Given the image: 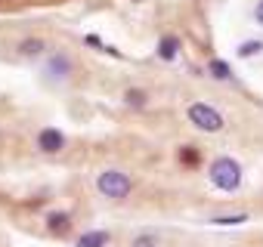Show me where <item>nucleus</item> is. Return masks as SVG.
<instances>
[{
    "label": "nucleus",
    "mask_w": 263,
    "mask_h": 247,
    "mask_svg": "<svg viewBox=\"0 0 263 247\" xmlns=\"http://www.w3.org/2000/svg\"><path fill=\"white\" fill-rule=\"evenodd\" d=\"M41 50H47L44 40H22V44H19V53H22V56H37Z\"/></svg>",
    "instance_id": "nucleus-12"
},
{
    "label": "nucleus",
    "mask_w": 263,
    "mask_h": 247,
    "mask_svg": "<svg viewBox=\"0 0 263 247\" xmlns=\"http://www.w3.org/2000/svg\"><path fill=\"white\" fill-rule=\"evenodd\" d=\"M260 50H263V40H248V44H241L235 53H238L241 59H251V56H257Z\"/></svg>",
    "instance_id": "nucleus-13"
},
{
    "label": "nucleus",
    "mask_w": 263,
    "mask_h": 247,
    "mask_svg": "<svg viewBox=\"0 0 263 247\" xmlns=\"http://www.w3.org/2000/svg\"><path fill=\"white\" fill-rule=\"evenodd\" d=\"M186 117L192 120V127H198L201 133H217V130H223V114H220L217 108L204 105V102H192V105L186 108Z\"/></svg>",
    "instance_id": "nucleus-3"
},
{
    "label": "nucleus",
    "mask_w": 263,
    "mask_h": 247,
    "mask_svg": "<svg viewBox=\"0 0 263 247\" xmlns=\"http://www.w3.org/2000/svg\"><path fill=\"white\" fill-rule=\"evenodd\" d=\"M208 71H211V77H217V80H232V71H229V65H226L223 59H211V62H208Z\"/></svg>",
    "instance_id": "nucleus-10"
},
{
    "label": "nucleus",
    "mask_w": 263,
    "mask_h": 247,
    "mask_svg": "<svg viewBox=\"0 0 263 247\" xmlns=\"http://www.w3.org/2000/svg\"><path fill=\"white\" fill-rule=\"evenodd\" d=\"M211 222H214V225H223V229H226V225H241V222H248V213H229V216H214Z\"/></svg>",
    "instance_id": "nucleus-11"
},
{
    "label": "nucleus",
    "mask_w": 263,
    "mask_h": 247,
    "mask_svg": "<svg viewBox=\"0 0 263 247\" xmlns=\"http://www.w3.org/2000/svg\"><path fill=\"white\" fill-rule=\"evenodd\" d=\"M177 158H180L183 167H198V164H201V152H198L195 146H180Z\"/></svg>",
    "instance_id": "nucleus-9"
},
{
    "label": "nucleus",
    "mask_w": 263,
    "mask_h": 247,
    "mask_svg": "<svg viewBox=\"0 0 263 247\" xmlns=\"http://www.w3.org/2000/svg\"><path fill=\"white\" fill-rule=\"evenodd\" d=\"M96 189L111 201H124L130 195V189H134V179H130L124 170H102L96 176Z\"/></svg>",
    "instance_id": "nucleus-2"
},
{
    "label": "nucleus",
    "mask_w": 263,
    "mask_h": 247,
    "mask_svg": "<svg viewBox=\"0 0 263 247\" xmlns=\"http://www.w3.org/2000/svg\"><path fill=\"white\" fill-rule=\"evenodd\" d=\"M44 71H47V77H50V80H65V77L71 74V59L56 53V56H50V62H47V68H44Z\"/></svg>",
    "instance_id": "nucleus-5"
},
{
    "label": "nucleus",
    "mask_w": 263,
    "mask_h": 247,
    "mask_svg": "<svg viewBox=\"0 0 263 247\" xmlns=\"http://www.w3.org/2000/svg\"><path fill=\"white\" fill-rule=\"evenodd\" d=\"M47 229H50L53 235H65V232L71 229V216H68L65 210H56V213L47 216Z\"/></svg>",
    "instance_id": "nucleus-7"
},
{
    "label": "nucleus",
    "mask_w": 263,
    "mask_h": 247,
    "mask_svg": "<svg viewBox=\"0 0 263 247\" xmlns=\"http://www.w3.org/2000/svg\"><path fill=\"white\" fill-rule=\"evenodd\" d=\"M124 99H127V105H134V108H143L146 105V93L143 90H127Z\"/></svg>",
    "instance_id": "nucleus-14"
},
{
    "label": "nucleus",
    "mask_w": 263,
    "mask_h": 247,
    "mask_svg": "<svg viewBox=\"0 0 263 247\" xmlns=\"http://www.w3.org/2000/svg\"><path fill=\"white\" fill-rule=\"evenodd\" d=\"M37 149L47 152V155H59V152L65 149V133L56 130V127H44V130L37 133Z\"/></svg>",
    "instance_id": "nucleus-4"
},
{
    "label": "nucleus",
    "mask_w": 263,
    "mask_h": 247,
    "mask_svg": "<svg viewBox=\"0 0 263 247\" xmlns=\"http://www.w3.org/2000/svg\"><path fill=\"white\" fill-rule=\"evenodd\" d=\"M130 247H158L152 235H137L134 241H130Z\"/></svg>",
    "instance_id": "nucleus-15"
},
{
    "label": "nucleus",
    "mask_w": 263,
    "mask_h": 247,
    "mask_svg": "<svg viewBox=\"0 0 263 247\" xmlns=\"http://www.w3.org/2000/svg\"><path fill=\"white\" fill-rule=\"evenodd\" d=\"M111 241V235L105 232V229H93V232H84L78 241H74V247H105Z\"/></svg>",
    "instance_id": "nucleus-6"
},
{
    "label": "nucleus",
    "mask_w": 263,
    "mask_h": 247,
    "mask_svg": "<svg viewBox=\"0 0 263 247\" xmlns=\"http://www.w3.org/2000/svg\"><path fill=\"white\" fill-rule=\"evenodd\" d=\"M177 56H180V40H177V37H161V40H158V59L174 62Z\"/></svg>",
    "instance_id": "nucleus-8"
},
{
    "label": "nucleus",
    "mask_w": 263,
    "mask_h": 247,
    "mask_svg": "<svg viewBox=\"0 0 263 247\" xmlns=\"http://www.w3.org/2000/svg\"><path fill=\"white\" fill-rule=\"evenodd\" d=\"M254 19H257V25H263V0L254 7Z\"/></svg>",
    "instance_id": "nucleus-16"
},
{
    "label": "nucleus",
    "mask_w": 263,
    "mask_h": 247,
    "mask_svg": "<svg viewBox=\"0 0 263 247\" xmlns=\"http://www.w3.org/2000/svg\"><path fill=\"white\" fill-rule=\"evenodd\" d=\"M211 182L220 192H235L241 186V164L235 158H229V155H220L211 164Z\"/></svg>",
    "instance_id": "nucleus-1"
}]
</instances>
